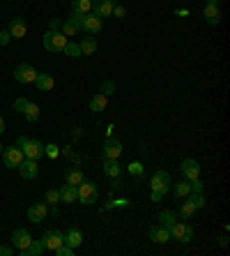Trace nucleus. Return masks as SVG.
<instances>
[{
  "label": "nucleus",
  "mask_w": 230,
  "mask_h": 256,
  "mask_svg": "<svg viewBox=\"0 0 230 256\" xmlns=\"http://www.w3.org/2000/svg\"><path fill=\"white\" fill-rule=\"evenodd\" d=\"M16 146L21 148V152H23V157H28V160H39L41 155H44V143L37 141V138H28V136H18Z\"/></svg>",
  "instance_id": "nucleus-1"
},
{
  "label": "nucleus",
  "mask_w": 230,
  "mask_h": 256,
  "mask_svg": "<svg viewBox=\"0 0 230 256\" xmlns=\"http://www.w3.org/2000/svg\"><path fill=\"white\" fill-rule=\"evenodd\" d=\"M65 44H67V37L60 30H48L46 35H44V48L51 51V54H62Z\"/></svg>",
  "instance_id": "nucleus-2"
},
{
  "label": "nucleus",
  "mask_w": 230,
  "mask_h": 256,
  "mask_svg": "<svg viewBox=\"0 0 230 256\" xmlns=\"http://www.w3.org/2000/svg\"><path fill=\"white\" fill-rule=\"evenodd\" d=\"M168 231H171V238L180 240V242H191V240H194V226H191V224H184L182 220H177Z\"/></svg>",
  "instance_id": "nucleus-3"
},
{
  "label": "nucleus",
  "mask_w": 230,
  "mask_h": 256,
  "mask_svg": "<svg viewBox=\"0 0 230 256\" xmlns=\"http://www.w3.org/2000/svg\"><path fill=\"white\" fill-rule=\"evenodd\" d=\"M76 190H78V201L85 203V206H92V203L97 201V196H99L97 185H95V182H90V180H83Z\"/></svg>",
  "instance_id": "nucleus-4"
},
{
  "label": "nucleus",
  "mask_w": 230,
  "mask_h": 256,
  "mask_svg": "<svg viewBox=\"0 0 230 256\" xmlns=\"http://www.w3.org/2000/svg\"><path fill=\"white\" fill-rule=\"evenodd\" d=\"M171 185H173V180L166 171H157V173H152V178H150L152 192H159V194H168V192H171Z\"/></svg>",
  "instance_id": "nucleus-5"
},
{
  "label": "nucleus",
  "mask_w": 230,
  "mask_h": 256,
  "mask_svg": "<svg viewBox=\"0 0 230 256\" xmlns=\"http://www.w3.org/2000/svg\"><path fill=\"white\" fill-rule=\"evenodd\" d=\"M35 78H37V72L28 62H21V65L14 67V81H18V84H35Z\"/></svg>",
  "instance_id": "nucleus-6"
},
{
  "label": "nucleus",
  "mask_w": 230,
  "mask_h": 256,
  "mask_svg": "<svg viewBox=\"0 0 230 256\" xmlns=\"http://www.w3.org/2000/svg\"><path fill=\"white\" fill-rule=\"evenodd\" d=\"M81 18H83V14L71 12L69 18H67V21H62V26H60V32H62L65 37L78 35V32H81Z\"/></svg>",
  "instance_id": "nucleus-7"
},
{
  "label": "nucleus",
  "mask_w": 230,
  "mask_h": 256,
  "mask_svg": "<svg viewBox=\"0 0 230 256\" xmlns=\"http://www.w3.org/2000/svg\"><path fill=\"white\" fill-rule=\"evenodd\" d=\"M81 30H83V32H88V35H99V32H101V18L97 16V14H92V12L83 14Z\"/></svg>",
  "instance_id": "nucleus-8"
},
{
  "label": "nucleus",
  "mask_w": 230,
  "mask_h": 256,
  "mask_svg": "<svg viewBox=\"0 0 230 256\" xmlns=\"http://www.w3.org/2000/svg\"><path fill=\"white\" fill-rule=\"evenodd\" d=\"M2 162H5L7 168H16L21 162H23V152L18 146H12V148H5L2 150Z\"/></svg>",
  "instance_id": "nucleus-9"
},
{
  "label": "nucleus",
  "mask_w": 230,
  "mask_h": 256,
  "mask_svg": "<svg viewBox=\"0 0 230 256\" xmlns=\"http://www.w3.org/2000/svg\"><path fill=\"white\" fill-rule=\"evenodd\" d=\"M16 168H18V173H21V178H25V180H35L37 176H39L37 160H28V157H23V162H21Z\"/></svg>",
  "instance_id": "nucleus-10"
},
{
  "label": "nucleus",
  "mask_w": 230,
  "mask_h": 256,
  "mask_svg": "<svg viewBox=\"0 0 230 256\" xmlns=\"http://www.w3.org/2000/svg\"><path fill=\"white\" fill-rule=\"evenodd\" d=\"M41 244H44V250L55 252L60 244H62V233L55 231V228H51V231H46L44 236H41Z\"/></svg>",
  "instance_id": "nucleus-11"
},
{
  "label": "nucleus",
  "mask_w": 230,
  "mask_h": 256,
  "mask_svg": "<svg viewBox=\"0 0 230 256\" xmlns=\"http://www.w3.org/2000/svg\"><path fill=\"white\" fill-rule=\"evenodd\" d=\"M7 32L12 35V40H23L25 32H28V24H25V18L14 16L12 21H9V28H7Z\"/></svg>",
  "instance_id": "nucleus-12"
},
{
  "label": "nucleus",
  "mask_w": 230,
  "mask_h": 256,
  "mask_svg": "<svg viewBox=\"0 0 230 256\" xmlns=\"http://www.w3.org/2000/svg\"><path fill=\"white\" fill-rule=\"evenodd\" d=\"M180 173L184 176V180H196L201 178V166H198V162L196 160H184L182 164H180Z\"/></svg>",
  "instance_id": "nucleus-13"
},
{
  "label": "nucleus",
  "mask_w": 230,
  "mask_h": 256,
  "mask_svg": "<svg viewBox=\"0 0 230 256\" xmlns=\"http://www.w3.org/2000/svg\"><path fill=\"white\" fill-rule=\"evenodd\" d=\"M113 5L115 0H92V14H97L99 18H108L113 14Z\"/></svg>",
  "instance_id": "nucleus-14"
},
{
  "label": "nucleus",
  "mask_w": 230,
  "mask_h": 256,
  "mask_svg": "<svg viewBox=\"0 0 230 256\" xmlns=\"http://www.w3.org/2000/svg\"><path fill=\"white\" fill-rule=\"evenodd\" d=\"M30 242H32V236L28 233V228H14V233H12V244L16 247L18 252L25 250Z\"/></svg>",
  "instance_id": "nucleus-15"
},
{
  "label": "nucleus",
  "mask_w": 230,
  "mask_h": 256,
  "mask_svg": "<svg viewBox=\"0 0 230 256\" xmlns=\"http://www.w3.org/2000/svg\"><path fill=\"white\" fill-rule=\"evenodd\" d=\"M46 214H48V208H46V203H32L28 208V220L32 222V224H39V222L46 220Z\"/></svg>",
  "instance_id": "nucleus-16"
},
{
  "label": "nucleus",
  "mask_w": 230,
  "mask_h": 256,
  "mask_svg": "<svg viewBox=\"0 0 230 256\" xmlns=\"http://www.w3.org/2000/svg\"><path fill=\"white\" fill-rule=\"evenodd\" d=\"M148 238L152 240V242L164 244V242H168V240H171V231H168L166 226H161V224H157V226H152L148 231Z\"/></svg>",
  "instance_id": "nucleus-17"
},
{
  "label": "nucleus",
  "mask_w": 230,
  "mask_h": 256,
  "mask_svg": "<svg viewBox=\"0 0 230 256\" xmlns=\"http://www.w3.org/2000/svg\"><path fill=\"white\" fill-rule=\"evenodd\" d=\"M120 152H122V143L118 138H106V143H104V157L106 160H118Z\"/></svg>",
  "instance_id": "nucleus-18"
},
{
  "label": "nucleus",
  "mask_w": 230,
  "mask_h": 256,
  "mask_svg": "<svg viewBox=\"0 0 230 256\" xmlns=\"http://www.w3.org/2000/svg\"><path fill=\"white\" fill-rule=\"evenodd\" d=\"M62 242L69 244V247H74V250H76V247H81V242H83V233L78 231L76 226H71L67 233H62Z\"/></svg>",
  "instance_id": "nucleus-19"
},
{
  "label": "nucleus",
  "mask_w": 230,
  "mask_h": 256,
  "mask_svg": "<svg viewBox=\"0 0 230 256\" xmlns=\"http://www.w3.org/2000/svg\"><path fill=\"white\" fill-rule=\"evenodd\" d=\"M60 203H74V201H78V190L74 185H62L60 187Z\"/></svg>",
  "instance_id": "nucleus-20"
},
{
  "label": "nucleus",
  "mask_w": 230,
  "mask_h": 256,
  "mask_svg": "<svg viewBox=\"0 0 230 256\" xmlns=\"http://www.w3.org/2000/svg\"><path fill=\"white\" fill-rule=\"evenodd\" d=\"M203 14H205L207 24L210 26H219V21H221V12H219V7L214 5V2H207L205 10H203Z\"/></svg>",
  "instance_id": "nucleus-21"
},
{
  "label": "nucleus",
  "mask_w": 230,
  "mask_h": 256,
  "mask_svg": "<svg viewBox=\"0 0 230 256\" xmlns=\"http://www.w3.org/2000/svg\"><path fill=\"white\" fill-rule=\"evenodd\" d=\"M104 173H106L108 178H120L122 166L118 164V160H106V157H104Z\"/></svg>",
  "instance_id": "nucleus-22"
},
{
  "label": "nucleus",
  "mask_w": 230,
  "mask_h": 256,
  "mask_svg": "<svg viewBox=\"0 0 230 256\" xmlns=\"http://www.w3.org/2000/svg\"><path fill=\"white\" fill-rule=\"evenodd\" d=\"M173 194H175V198H187L191 192V185L189 180H180V182H175V185H171Z\"/></svg>",
  "instance_id": "nucleus-23"
},
{
  "label": "nucleus",
  "mask_w": 230,
  "mask_h": 256,
  "mask_svg": "<svg viewBox=\"0 0 230 256\" xmlns=\"http://www.w3.org/2000/svg\"><path fill=\"white\" fill-rule=\"evenodd\" d=\"M35 86H37L39 90H44V92H48V90H53L55 81H53V76H51V74H37Z\"/></svg>",
  "instance_id": "nucleus-24"
},
{
  "label": "nucleus",
  "mask_w": 230,
  "mask_h": 256,
  "mask_svg": "<svg viewBox=\"0 0 230 256\" xmlns=\"http://www.w3.org/2000/svg\"><path fill=\"white\" fill-rule=\"evenodd\" d=\"M65 180L69 182V185L78 187L85 178H83V171H81V168H67V171H65Z\"/></svg>",
  "instance_id": "nucleus-25"
},
{
  "label": "nucleus",
  "mask_w": 230,
  "mask_h": 256,
  "mask_svg": "<svg viewBox=\"0 0 230 256\" xmlns=\"http://www.w3.org/2000/svg\"><path fill=\"white\" fill-rule=\"evenodd\" d=\"M78 46H81V56H92L97 51V40L95 37H83Z\"/></svg>",
  "instance_id": "nucleus-26"
},
{
  "label": "nucleus",
  "mask_w": 230,
  "mask_h": 256,
  "mask_svg": "<svg viewBox=\"0 0 230 256\" xmlns=\"http://www.w3.org/2000/svg\"><path fill=\"white\" fill-rule=\"evenodd\" d=\"M108 104V97L104 95V92H99V95H95L92 100H90V111H95V114H99V111H104Z\"/></svg>",
  "instance_id": "nucleus-27"
},
{
  "label": "nucleus",
  "mask_w": 230,
  "mask_h": 256,
  "mask_svg": "<svg viewBox=\"0 0 230 256\" xmlns=\"http://www.w3.org/2000/svg\"><path fill=\"white\" fill-rule=\"evenodd\" d=\"M71 12H78V14L92 12V0H71Z\"/></svg>",
  "instance_id": "nucleus-28"
},
{
  "label": "nucleus",
  "mask_w": 230,
  "mask_h": 256,
  "mask_svg": "<svg viewBox=\"0 0 230 256\" xmlns=\"http://www.w3.org/2000/svg\"><path fill=\"white\" fill-rule=\"evenodd\" d=\"M41 252H44V244H41V240H32V242H30L25 250H21V256H39Z\"/></svg>",
  "instance_id": "nucleus-29"
},
{
  "label": "nucleus",
  "mask_w": 230,
  "mask_h": 256,
  "mask_svg": "<svg viewBox=\"0 0 230 256\" xmlns=\"http://www.w3.org/2000/svg\"><path fill=\"white\" fill-rule=\"evenodd\" d=\"M175 222H177V214L173 212V210H161V214H159V224H161V226L171 228Z\"/></svg>",
  "instance_id": "nucleus-30"
},
{
  "label": "nucleus",
  "mask_w": 230,
  "mask_h": 256,
  "mask_svg": "<svg viewBox=\"0 0 230 256\" xmlns=\"http://www.w3.org/2000/svg\"><path fill=\"white\" fill-rule=\"evenodd\" d=\"M23 116H25V120H28V122H37V120H39V106H37V104H32V102H30L28 106H25Z\"/></svg>",
  "instance_id": "nucleus-31"
},
{
  "label": "nucleus",
  "mask_w": 230,
  "mask_h": 256,
  "mask_svg": "<svg viewBox=\"0 0 230 256\" xmlns=\"http://www.w3.org/2000/svg\"><path fill=\"white\" fill-rule=\"evenodd\" d=\"M187 201H189L196 210H203V208H205V196H203V194H198V192H189Z\"/></svg>",
  "instance_id": "nucleus-32"
},
{
  "label": "nucleus",
  "mask_w": 230,
  "mask_h": 256,
  "mask_svg": "<svg viewBox=\"0 0 230 256\" xmlns=\"http://www.w3.org/2000/svg\"><path fill=\"white\" fill-rule=\"evenodd\" d=\"M194 214H196V208H194V206H191L189 201H187V203H182V208H180V217H177V220L189 222L191 217H194Z\"/></svg>",
  "instance_id": "nucleus-33"
},
{
  "label": "nucleus",
  "mask_w": 230,
  "mask_h": 256,
  "mask_svg": "<svg viewBox=\"0 0 230 256\" xmlns=\"http://www.w3.org/2000/svg\"><path fill=\"white\" fill-rule=\"evenodd\" d=\"M127 171H129L134 178H138V180H143V176H145V166H143L141 162H131L129 166H127Z\"/></svg>",
  "instance_id": "nucleus-34"
},
{
  "label": "nucleus",
  "mask_w": 230,
  "mask_h": 256,
  "mask_svg": "<svg viewBox=\"0 0 230 256\" xmlns=\"http://www.w3.org/2000/svg\"><path fill=\"white\" fill-rule=\"evenodd\" d=\"M62 54L69 56V58H81V46H78V44H74V42H67L65 48H62Z\"/></svg>",
  "instance_id": "nucleus-35"
},
{
  "label": "nucleus",
  "mask_w": 230,
  "mask_h": 256,
  "mask_svg": "<svg viewBox=\"0 0 230 256\" xmlns=\"http://www.w3.org/2000/svg\"><path fill=\"white\" fill-rule=\"evenodd\" d=\"M131 203L127 201V198H115V201H111V203H106V206H104V212H106V210H111V208H129Z\"/></svg>",
  "instance_id": "nucleus-36"
},
{
  "label": "nucleus",
  "mask_w": 230,
  "mask_h": 256,
  "mask_svg": "<svg viewBox=\"0 0 230 256\" xmlns=\"http://www.w3.org/2000/svg\"><path fill=\"white\" fill-rule=\"evenodd\" d=\"M44 155H46V157H51V160H55V157L60 155L58 146H55V143H48V146H44Z\"/></svg>",
  "instance_id": "nucleus-37"
},
{
  "label": "nucleus",
  "mask_w": 230,
  "mask_h": 256,
  "mask_svg": "<svg viewBox=\"0 0 230 256\" xmlns=\"http://www.w3.org/2000/svg\"><path fill=\"white\" fill-rule=\"evenodd\" d=\"M28 104H30V100H25V97H18V100H14V111H18V114H23Z\"/></svg>",
  "instance_id": "nucleus-38"
},
{
  "label": "nucleus",
  "mask_w": 230,
  "mask_h": 256,
  "mask_svg": "<svg viewBox=\"0 0 230 256\" xmlns=\"http://www.w3.org/2000/svg\"><path fill=\"white\" fill-rule=\"evenodd\" d=\"M46 203H51V206L60 203V192L58 190H48L46 192Z\"/></svg>",
  "instance_id": "nucleus-39"
},
{
  "label": "nucleus",
  "mask_w": 230,
  "mask_h": 256,
  "mask_svg": "<svg viewBox=\"0 0 230 256\" xmlns=\"http://www.w3.org/2000/svg\"><path fill=\"white\" fill-rule=\"evenodd\" d=\"M55 254H58V256H71V254H74V247H69V244L62 242L58 250H55Z\"/></svg>",
  "instance_id": "nucleus-40"
},
{
  "label": "nucleus",
  "mask_w": 230,
  "mask_h": 256,
  "mask_svg": "<svg viewBox=\"0 0 230 256\" xmlns=\"http://www.w3.org/2000/svg\"><path fill=\"white\" fill-rule=\"evenodd\" d=\"M189 185H191V192H198V194H203V190H205V185H203V182H201V178L191 180Z\"/></svg>",
  "instance_id": "nucleus-41"
},
{
  "label": "nucleus",
  "mask_w": 230,
  "mask_h": 256,
  "mask_svg": "<svg viewBox=\"0 0 230 256\" xmlns=\"http://www.w3.org/2000/svg\"><path fill=\"white\" fill-rule=\"evenodd\" d=\"M113 90H115V84H113V81H104V84H101V92H104V95H111Z\"/></svg>",
  "instance_id": "nucleus-42"
},
{
  "label": "nucleus",
  "mask_w": 230,
  "mask_h": 256,
  "mask_svg": "<svg viewBox=\"0 0 230 256\" xmlns=\"http://www.w3.org/2000/svg\"><path fill=\"white\" fill-rule=\"evenodd\" d=\"M9 42H12V35L7 30H0V46H7Z\"/></svg>",
  "instance_id": "nucleus-43"
},
{
  "label": "nucleus",
  "mask_w": 230,
  "mask_h": 256,
  "mask_svg": "<svg viewBox=\"0 0 230 256\" xmlns=\"http://www.w3.org/2000/svg\"><path fill=\"white\" fill-rule=\"evenodd\" d=\"M113 14L118 18H124V14H127V10H124L122 5H113Z\"/></svg>",
  "instance_id": "nucleus-44"
},
{
  "label": "nucleus",
  "mask_w": 230,
  "mask_h": 256,
  "mask_svg": "<svg viewBox=\"0 0 230 256\" xmlns=\"http://www.w3.org/2000/svg\"><path fill=\"white\" fill-rule=\"evenodd\" d=\"M14 254V247L9 244H0V256H12Z\"/></svg>",
  "instance_id": "nucleus-45"
},
{
  "label": "nucleus",
  "mask_w": 230,
  "mask_h": 256,
  "mask_svg": "<svg viewBox=\"0 0 230 256\" xmlns=\"http://www.w3.org/2000/svg\"><path fill=\"white\" fill-rule=\"evenodd\" d=\"M60 26H62L60 18H48V30H60Z\"/></svg>",
  "instance_id": "nucleus-46"
},
{
  "label": "nucleus",
  "mask_w": 230,
  "mask_h": 256,
  "mask_svg": "<svg viewBox=\"0 0 230 256\" xmlns=\"http://www.w3.org/2000/svg\"><path fill=\"white\" fill-rule=\"evenodd\" d=\"M150 198H152L154 203H159L161 198H164V194H159V192H152V194H150Z\"/></svg>",
  "instance_id": "nucleus-47"
},
{
  "label": "nucleus",
  "mask_w": 230,
  "mask_h": 256,
  "mask_svg": "<svg viewBox=\"0 0 230 256\" xmlns=\"http://www.w3.org/2000/svg\"><path fill=\"white\" fill-rule=\"evenodd\" d=\"M2 132H5V120L0 118V134H2Z\"/></svg>",
  "instance_id": "nucleus-48"
},
{
  "label": "nucleus",
  "mask_w": 230,
  "mask_h": 256,
  "mask_svg": "<svg viewBox=\"0 0 230 256\" xmlns=\"http://www.w3.org/2000/svg\"><path fill=\"white\" fill-rule=\"evenodd\" d=\"M207 2H214V5H217V2H219V0H207Z\"/></svg>",
  "instance_id": "nucleus-49"
},
{
  "label": "nucleus",
  "mask_w": 230,
  "mask_h": 256,
  "mask_svg": "<svg viewBox=\"0 0 230 256\" xmlns=\"http://www.w3.org/2000/svg\"><path fill=\"white\" fill-rule=\"evenodd\" d=\"M0 155H2V146H0Z\"/></svg>",
  "instance_id": "nucleus-50"
}]
</instances>
